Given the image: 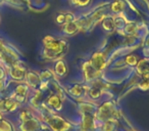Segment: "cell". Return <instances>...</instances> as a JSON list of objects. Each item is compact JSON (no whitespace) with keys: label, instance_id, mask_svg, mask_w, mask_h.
<instances>
[{"label":"cell","instance_id":"7a4b0ae2","mask_svg":"<svg viewBox=\"0 0 149 131\" xmlns=\"http://www.w3.org/2000/svg\"><path fill=\"white\" fill-rule=\"evenodd\" d=\"M21 128H22V131H36L38 128V124L36 121L32 120V119H29V120L23 122Z\"/></svg>","mask_w":149,"mask_h":131},{"label":"cell","instance_id":"6da1fadb","mask_svg":"<svg viewBox=\"0 0 149 131\" xmlns=\"http://www.w3.org/2000/svg\"><path fill=\"white\" fill-rule=\"evenodd\" d=\"M48 123L50 124V126L52 127L54 131H60L64 130L66 128V124L62 119H60L59 117H51L48 120Z\"/></svg>","mask_w":149,"mask_h":131},{"label":"cell","instance_id":"3957f363","mask_svg":"<svg viewBox=\"0 0 149 131\" xmlns=\"http://www.w3.org/2000/svg\"><path fill=\"white\" fill-rule=\"evenodd\" d=\"M0 131H13V124L6 119L1 118L0 119Z\"/></svg>","mask_w":149,"mask_h":131}]
</instances>
